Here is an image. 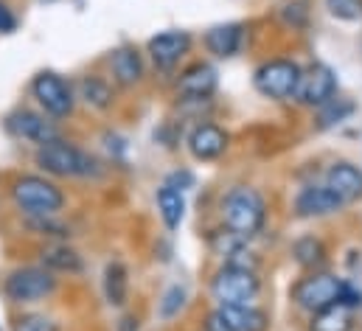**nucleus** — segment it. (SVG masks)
Instances as JSON below:
<instances>
[{"instance_id": "obj_6", "label": "nucleus", "mask_w": 362, "mask_h": 331, "mask_svg": "<svg viewBox=\"0 0 362 331\" xmlns=\"http://www.w3.org/2000/svg\"><path fill=\"white\" fill-rule=\"evenodd\" d=\"M300 76H303V62L298 57H292V54H272V57H262L253 65L250 84H253V90L264 101L286 107V104L295 101Z\"/></svg>"}, {"instance_id": "obj_22", "label": "nucleus", "mask_w": 362, "mask_h": 331, "mask_svg": "<svg viewBox=\"0 0 362 331\" xmlns=\"http://www.w3.org/2000/svg\"><path fill=\"white\" fill-rule=\"evenodd\" d=\"M40 264L48 267L59 278H82L88 272V261L71 242H45L40 245Z\"/></svg>"}, {"instance_id": "obj_38", "label": "nucleus", "mask_w": 362, "mask_h": 331, "mask_svg": "<svg viewBox=\"0 0 362 331\" xmlns=\"http://www.w3.org/2000/svg\"><path fill=\"white\" fill-rule=\"evenodd\" d=\"M37 3H42V6H48V3H57V0H37Z\"/></svg>"}, {"instance_id": "obj_37", "label": "nucleus", "mask_w": 362, "mask_h": 331, "mask_svg": "<svg viewBox=\"0 0 362 331\" xmlns=\"http://www.w3.org/2000/svg\"><path fill=\"white\" fill-rule=\"evenodd\" d=\"M144 329V323H141V315H135V312H121L118 315V320H115V331H141Z\"/></svg>"}, {"instance_id": "obj_2", "label": "nucleus", "mask_w": 362, "mask_h": 331, "mask_svg": "<svg viewBox=\"0 0 362 331\" xmlns=\"http://www.w3.org/2000/svg\"><path fill=\"white\" fill-rule=\"evenodd\" d=\"M37 171L48 174L57 182H98L107 177L110 166L82 144L59 135L34 149Z\"/></svg>"}, {"instance_id": "obj_7", "label": "nucleus", "mask_w": 362, "mask_h": 331, "mask_svg": "<svg viewBox=\"0 0 362 331\" xmlns=\"http://www.w3.org/2000/svg\"><path fill=\"white\" fill-rule=\"evenodd\" d=\"M28 98L42 115H48L57 124L71 121L79 107L74 79L62 76L59 71H37L28 82Z\"/></svg>"}, {"instance_id": "obj_28", "label": "nucleus", "mask_w": 362, "mask_h": 331, "mask_svg": "<svg viewBox=\"0 0 362 331\" xmlns=\"http://www.w3.org/2000/svg\"><path fill=\"white\" fill-rule=\"evenodd\" d=\"M357 329V312L332 303L315 315L306 318V331H354Z\"/></svg>"}, {"instance_id": "obj_34", "label": "nucleus", "mask_w": 362, "mask_h": 331, "mask_svg": "<svg viewBox=\"0 0 362 331\" xmlns=\"http://www.w3.org/2000/svg\"><path fill=\"white\" fill-rule=\"evenodd\" d=\"M163 182L172 185V188H177V191H182V194H188L191 188H197V174H194V168H188V166H177V168H172V171L163 177Z\"/></svg>"}, {"instance_id": "obj_4", "label": "nucleus", "mask_w": 362, "mask_h": 331, "mask_svg": "<svg viewBox=\"0 0 362 331\" xmlns=\"http://www.w3.org/2000/svg\"><path fill=\"white\" fill-rule=\"evenodd\" d=\"M205 295L211 306H245L259 303L264 295V275L253 267L214 264L205 278Z\"/></svg>"}, {"instance_id": "obj_21", "label": "nucleus", "mask_w": 362, "mask_h": 331, "mask_svg": "<svg viewBox=\"0 0 362 331\" xmlns=\"http://www.w3.org/2000/svg\"><path fill=\"white\" fill-rule=\"evenodd\" d=\"M101 295L104 303L115 312H124L132 301V269L124 258H110L101 269Z\"/></svg>"}, {"instance_id": "obj_32", "label": "nucleus", "mask_w": 362, "mask_h": 331, "mask_svg": "<svg viewBox=\"0 0 362 331\" xmlns=\"http://www.w3.org/2000/svg\"><path fill=\"white\" fill-rule=\"evenodd\" d=\"M323 8L337 23H362V0H323Z\"/></svg>"}, {"instance_id": "obj_9", "label": "nucleus", "mask_w": 362, "mask_h": 331, "mask_svg": "<svg viewBox=\"0 0 362 331\" xmlns=\"http://www.w3.org/2000/svg\"><path fill=\"white\" fill-rule=\"evenodd\" d=\"M340 281L343 275H337L334 269H317V272H300L289 289H286V301L289 306L309 318L332 303H337V292H340Z\"/></svg>"}, {"instance_id": "obj_23", "label": "nucleus", "mask_w": 362, "mask_h": 331, "mask_svg": "<svg viewBox=\"0 0 362 331\" xmlns=\"http://www.w3.org/2000/svg\"><path fill=\"white\" fill-rule=\"evenodd\" d=\"M228 331H272V315L262 303L245 306H214Z\"/></svg>"}, {"instance_id": "obj_31", "label": "nucleus", "mask_w": 362, "mask_h": 331, "mask_svg": "<svg viewBox=\"0 0 362 331\" xmlns=\"http://www.w3.org/2000/svg\"><path fill=\"white\" fill-rule=\"evenodd\" d=\"M185 129H188V124H185V121L175 118V115H169L166 121H160V124L155 127L152 138H155V144H158V146H163L166 152H177V149H182Z\"/></svg>"}, {"instance_id": "obj_29", "label": "nucleus", "mask_w": 362, "mask_h": 331, "mask_svg": "<svg viewBox=\"0 0 362 331\" xmlns=\"http://www.w3.org/2000/svg\"><path fill=\"white\" fill-rule=\"evenodd\" d=\"M23 228L28 231V236H37L42 245L45 242H71V225L59 216H34V219H23Z\"/></svg>"}, {"instance_id": "obj_8", "label": "nucleus", "mask_w": 362, "mask_h": 331, "mask_svg": "<svg viewBox=\"0 0 362 331\" xmlns=\"http://www.w3.org/2000/svg\"><path fill=\"white\" fill-rule=\"evenodd\" d=\"M194 48H197V37L188 28H163L146 40L144 54L152 74L166 79L169 84L175 79V74L194 57Z\"/></svg>"}, {"instance_id": "obj_18", "label": "nucleus", "mask_w": 362, "mask_h": 331, "mask_svg": "<svg viewBox=\"0 0 362 331\" xmlns=\"http://www.w3.org/2000/svg\"><path fill=\"white\" fill-rule=\"evenodd\" d=\"M74 87H76V101L93 115H112L121 101V90L110 82L104 71H88L76 76Z\"/></svg>"}, {"instance_id": "obj_5", "label": "nucleus", "mask_w": 362, "mask_h": 331, "mask_svg": "<svg viewBox=\"0 0 362 331\" xmlns=\"http://www.w3.org/2000/svg\"><path fill=\"white\" fill-rule=\"evenodd\" d=\"M59 289H62V278L54 275L40 261H34V264H17L0 281V295L14 309H34V306L51 301Z\"/></svg>"}, {"instance_id": "obj_20", "label": "nucleus", "mask_w": 362, "mask_h": 331, "mask_svg": "<svg viewBox=\"0 0 362 331\" xmlns=\"http://www.w3.org/2000/svg\"><path fill=\"white\" fill-rule=\"evenodd\" d=\"M289 261L298 267V272H317L332 269V245L323 233L303 231L289 242Z\"/></svg>"}, {"instance_id": "obj_3", "label": "nucleus", "mask_w": 362, "mask_h": 331, "mask_svg": "<svg viewBox=\"0 0 362 331\" xmlns=\"http://www.w3.org/2000/svg\"><path fill=\"white\" fill-rule=\"evenodd\" d=\"M6 199L23 219L59 216L68 208V191L62 188V182L51 180L42 171H17L6 182Z\"/></svg>"}, {"instance_id": "obj_11", "label": "nucleus", "mask_w": 362, "mask_h": 331, "mask_svg": "<svg viewBox=\"0 0 362 331\" xmlns=\"http://www.w3.org/2000/svg\"><path fill=\"white\" fill-rule=\"evenodd\" d=\"M346 211L349 208L343 205V199L317 177L303 180L289 199V216L298 222H326V219H334Z\"/></svg>"}, {"instance_id": "obj_26", "label": "nucleus", "mask_w": 362, "mask_h": 331, "mask_svg": "<svg viewBox=\"0 0 362 331\" xmlns=\"http://www.w3.org/2000/svg\"><path fill=\"white\" fill-rule=\"evenodd\" d=\"M357 110H360V107H357L354 98L337 93L329 104H323V107H317V110L312 112V129H315V132H332V129L343 127L346 121H351V118L357 115Z\"/></svg>"}, {"instance_id": "obj_1", "label": "nucleus", "mask_w": 362, "mask_h": 331, "mask_svg": "<svg viewBox=\"0 0 362 331\" xmlns=\"http://www.w3.org/2000/svg\"><path fill=\"white\" fill-rule=\"evenodd\" d=\"M214 211H216V225L242 236L245 242H256L262 233H267L272 202L262 185L239 180L219 191Z\"/></svg>"}, {"instance_id": "obj_36", "label": "nucleus", "mask_w": 362, "mask_h": 331, "mask_svg": "<svg viewBox=\"0 0 362 331\" xmlns=\"http://www.w3.org/2000/svg\"><path fill=\"white\" fill-rule=\"evenodd\" d=\"M199 331H228V326L222 323V318L216 315V309L208 306V309L202 312V318H199Z\"/></svg>"}, {"instance_id": "obj_25", "label": "nucleus", "mask_w": 362, "mask_h": 331, "mask_svg": "<svg viewBox=\"0 0 362 331\" xmlns=\"http://www.w3.org/2000/svg\"><path fill=\"white\" fill-rule=\"evenodd\" d=\"M155 208H158V219L160 225L169 231V233H177L185 222V211H188V202H185V194L160 182L155 188Z\"/></svg>"}, {"instance_id": "obj_19", "label": "nucleus", "mask_w": 362, "mask_h": 331, "mask_svg": "<svg viewBox=\"0 0 362 331\" xmlns=\"http://www.w3.org/2000/svg\"><path fill=\"white\" fill-rule=\"evenodd\" d=\"M320 182H326L340 199L346 208L351 205H360L362 202V166L357 161H349V158H334L323 166Z\"/></svg>"}, {"instance_id": "obj_30", "label": "nucleus", "mask_w": 362, "mask_h": 331, "mask_svg": "<svg viewBox=\"0 0 362 331\" xmlns=\"http://www.w3.org/2000/svg\"><path fill=\"white\" fill-rule=\"evenodd\" d=\"M11 331H62V320L40 309H17L8 320Z\"/></svg>"}, {"instance_id": "obj_12", "label": "nucleus", "mask_w": 362, "mask_h": 331, "mask_svg": "<svg viewBox=\"0 0 362 331\" xmlns=\"http://www.w3.org/2000/svg\"><path fill=\"white\" fill-rule=\"evenodd\" d=\"M172 101H208L219 93V68L208 57H191L169 82Z\"/></svg>"}, {"instance_id": "obj_35", "label": "nucleus", "mask_w": 362, "mask_h": 331, "mask_svg": "<svg viewBox=\"0 0 362 331\" xmlns=\"http://www.w3.org/2000/svg\"><path fill=\"white\" fill-rule=\"evenodd\" d=\"M20 28V17L8 0H0V34H14Z\"/></svg>"}, {"instance_id": "obj_14", "label": "nucleus", "mask_w": 362, "mask_h": 331, "mask_svg": "<svg viewBox=\"0 0 362 331\" xmlns=\"http://www.w3.org/2000/svg\"><path fill=\"white\" fill-rule=\"evenodd\" d=\"M104 74L121 93H135L149 82L152 68L146 62L144 48H138L132 42H121L104 57Z\"/></svg>"}, {"instance_id": "obj_15", "label": "nucleus", "mask_w": 362, "mask_h": 331, "mask_svg": "<svg viewBox=\"0 0 362 331\" xmlns=\"http://www.w3.org/2000/svg\"><path fill=\"white\" fill-rule=\"evenodd\" d=\"M3 129L8 138H14L20 144H31L34 149L62 135V124L51 121L48 115H42L37 107H28V104H20L11 112H6Z\"/></svg>"}, {"instance_id": "obj_13", "label": "nucleus", "mask_w": 362, "mask_h": 331, "mask_svg": "<svg viewBox=\"0 0 362 331\" xmlns=\"http://www.w3.org/2000/svg\"><path fill=\"white\" fill-rule=\"evenodd\" d=\"M247 42H250V23H245V20L214 23L197 37L202 57H208L211 62H230V59L242 57Z\"/></svg>"}, {"instance_id": "obj_24", "label": "nucleus", "mask_w": 362, "mask_h": 331, "mask_svg": "<svg viewBox=\"0 0 362 331\" xmlns=\"http://www.w3.org/2000/svg\"><path fill=\"white\" fill-rule=\"evenodd\" d=\"M272 23L292 34V37H303L312 28V0H281L272 8Z\"/></svg>"}, {"instance_id": "obj_17", "label": "nucleus", "mask_w": 362, "mask_h": 331, "mask_svg": "<svg viewBox=\"0 0 362 331\" xmlns=\"http://www.w3.org/2000/svg\"><path fill=\"white\" fill-rule=\"evenodd\" d=\"M202 242H205V250L214 255L216 264H239V267H253V269L264 267V258H262L259 250L253 248V242H245L242 236L225 231L216 222L202 233Z\"/></svg>"}, {"instance_id": "obj_27", "label": "nucleus", "mask_w": 362, "mask_h": 331, "mask_svg": "<svg viewBox=\"0 0 362 331\" xmlns=\"http://www.w3.org/2000/svg\"><path fill=\"white\" fill-rule=\"evenodd\" d=\"M191 306V289L185 281H175L169 284L160 295H158V306H155V315L160 323H175L185 315V309Z\"/></svg>"}, {"instance_id": "obj_16", "label": "nucleus", "mask_w": 362, "mask_h": 331, "mask_svg": "<svg viewBox=\"0 0 362 331\" xmlns=\"http://www.w3.org/2000/svg\"><path fill=\"white\" fill-rule=\"evenodd\" d=\"M340 93V79H337V71L329 65V62H320V59H312L303 65V76L298 84V93H295V107L298 110H306V112H315L317 107L329 104L334 95Z\"/></svg>"}, {"instance_id": "obj_33", "label": "nucleus", "mask_w": 362, "mask_h": 331, "mask_svg": "<svg viewBox=\"0 0 362 331\" xmlns=\"http://www.w3.org/2000/svg\"><path fill=\"white\" fill-rule=\"evenodd\" d=\"M337 303L351 309V312H360L362 309V286L351 278H343L340 281V292H337Z\"/></svg>"}, {"instance_id": "obj_10", "label": "nucleus", "mask_w": 362, "mask_h": 331, "mask_svg": "<svg viewBox=\"0 0 362 331\" xmlns=\"http://www.w3.org/2000/svg\"><path fill=\"white\" fill-rule=\"evenodd\" d=\"M182 149H185V155H188L194 163L214 166L230 155V149H233V132H230L225 124L214 121V118L194 121V124H188V129H185Z\"/></svg>"}]
</instances>
